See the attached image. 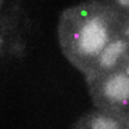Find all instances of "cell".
<instances>
[{
	"mask_svg": "<svg viewBox=\"0 0 129 129\" xmlns=\"http://www.w3.org/2000/svg\"><path fill=\"white\" fill-rule=\"evenodd\" d=\"M105 96L115 102H126L129 95L128 73L116 71L110 74L102 83Z\"/></svg>",
	"mask_w": 129,
	"mask_h": 129,
	"instance_id": "7a4b0ae2",
	"label": "cell"
},
{
	"mask_svg": "<svg viewBox=\"0 0 129 129\" xmlns=\"http://www.w3.org/2000/svg\"><path fill=\"white\" fill-rule=\"evenodd\" d=\"M76 18L71 21L70 45L76 58L85 63L94 62L110 43L114 39L113 24L106 14L80 10Z\"/></svg>",
	"mask_w": 129,
	"mask_h": 129,
	"instance_id": "6da1fadb",
	"label": "cell"
},
{
	"mask_svg": "<svg viewBox=\"0 0 129 129\" xmlns=\"http://www.w3.org/2000/svg\"><path fill=\"white\" fill-rule=\"evenodd\" d=\"M128 43L124 39L112 41L105 48L98 57L96 64L101 71H108L115 68L123 59L128 50Z\"/></svg>",
	"mask_w": 129,
	"mask_h": 129,
	"instance_id": "3957f363",
	"label": "cell"
},
{
	"mask_svg": "<svg viewBox=\"0 0 129 129\" xmlns=\"http://www.w3.org/2000/svg\"><path fill=\"white\" fill-rule=\"evenodd\" d=\"M118 125L114 119L109 117L98 116L91 122V129H118Z\"/></svg>",
	"mask_w": 129,
	"mask_h": 129,
	"instance_id": "277c9868",
	"label": "cell"
},
{
	"mask_svg": "<svg viewBox=\"0 0 129 129\" xmlns=\"http://www.w3.org/2000/svg\"><path fill=\"white\" fill-rule=\"evenodd\" d=\"M1 43H2V40H1V37H0V46H1Z\"/></svg>",
	"mask_w": 129,
	"mask_h": 129,
	"instance_id": "5b68a950",
	"label": "cell"
}]
</instances>
